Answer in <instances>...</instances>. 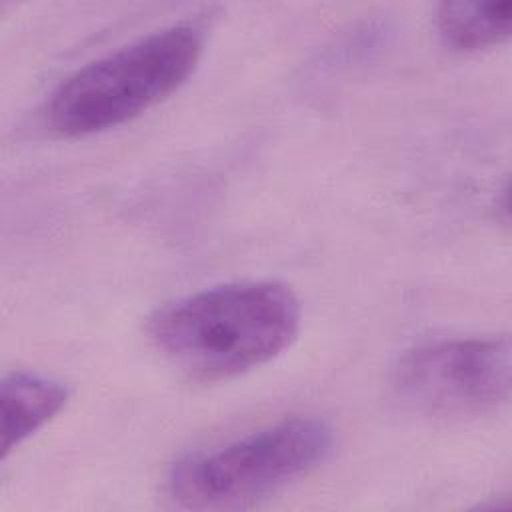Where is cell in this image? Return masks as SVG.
<instances>
[{
  "label": "cell",
  "mask_w": 512,
  "mask_h": 512,
  "mask_svg": "<svg viewBox=\"0 0 512 512\" xmlns=\"http://www.w3.org/2000/svg\"><path fill=\"white\" fill-rule=\"evenodd\" d=\"M70 390L60 380L34 372H10L0 384L2 460L62 412Z\"/></svg>",
  "instance_id": "obj_5"
},
{
  "label": "cell",
  "mask_w": 512,
  "mask_h": 512,
  "mask_svg": "<svg viewBox=\"0 0 512 512\" xmlns=\"http://www.w3.org/2000/svg\"><path fill=\"white\" fill-rule=\"evenodd\" d=\"M334 450L332 426L292 416L184 454L168 472V496L188 510H238L310 474Z\"/></svg>",
  "instance_id": "obj_3"
},
{
  "label": "cell",
  "mask_w": 512,
  "mask_h": 512,
  "mask_svg": "<svg viewBox=\"0 0 512 512\" xmlns=\"http://www.w3.org/2000/svg\"><path fill=\"white\" fill-rule=\"evenodd\" d=\"M434 26L446 48L478 52L510 36L512 2H444L434 14Z\"/></svg>",
  "instance_id": "obj_6"
},
{
  "label": "cell",
  "mask_w": 512,
  "mask_h": 512,
  "mask_svg": "<svg viewBox=\"0 0 512 512\" xmlns=\"http://www.w3.org/2000/svg\"><path fill=\"white\" fill-rule=\"evenodd\" d=\"M510 340L450 338L406 350L390 372V390L402 408L442 420L474 418L510 398Z\"/></svg>",
  "instance_id": "obj_4"
},
{
  "label": "cell",
  "mask_w": 512,
  "mask_h": 512,
  "mask_svg": "<svg viewBox=\"0 0 512 512\" xmlns=\"http://www.w3.org/2000/svg\"><path fill=\"white\" fill-rule=\"evenodd\" d=\"M206 42L200 20H180L122 44L68 74L46 102V124L66 138L122 126L174 94Z\"/></svg>",
  "instance_id": "obj_2"
},
{
  "label": "cell",
  "mask_w": 512,
  "mask_h": 512,
  "mask_svg": "<svg viewBox=\"0 0 512 512\" xmlns=\"http://www.w3.org/2000/svg\"><path fill=\"white\" fill-rule=\"evenodd\" d=\"M300 330V302L276 280L226 282L182 296L148 322L156 350L186 376L222 382L280 356Z\"/></svg>",
  "instance_id": "obj_1"
}]
</instances>
